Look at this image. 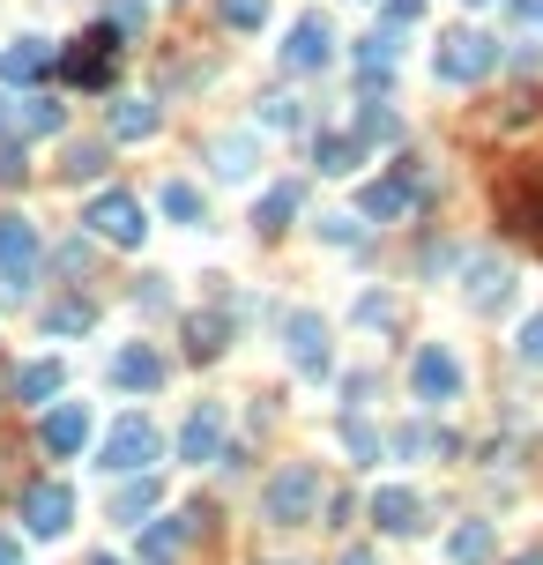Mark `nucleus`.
Listing matches in <instances>:
<instances>
[{
	"label": "nucleus",
	"instance_id": "f257e3e1",
	"mask_svg": "<svg viewBox=\"0 0 543 565\" xmlns=\"http://www.w3.org/2000/svg\"><path fill=\"white\" fill-rule=\"evenodd\" d=\"M157 424H149V417H120V424H112V432H105V446H97V454H105V477H134V469H149V461H157Z\"/></svg>",
	"mask_w": 543,
	"mask_h": 565
},
{
	"label": "nucleus",
	"instance_id": "f03ea898",
	"mask_svg": "<svg viewBox=\"0 0 543 565\" xmlns=\"http://www.w3.org/2000/svg\"><path fill=\"white\" fill-rule=\"evenodd\" d=\"M112 68H120V31H112V23H97L89 38H75V52H60V75L89 82V89L112 82Z\"/></svg>",
	"mask_w": 543,
	"mask_h": 565
},
{
	"label": "nucleus",
	"instance_id": "7ed1b4c3",
	"mask_svg": "<svg viewBox=\"0 0 543 565\" xmlns=\"http://www.w3.org/2000/svg\"><path fill=\"white\" fill-rule=\"evenodd\" d=\"M410 395H418V402H455L461 395V364H455L447 342H424L418 358H410Z\"/></svg>",
	"mask_w": 543,
	"mask_h": 565
},
{
	"label": "nucleus",
	"instance_id": "20e7f679",
	"mask_svg": "<svg viewBox=\"0 0 543 565\" xmlns=\"http://www.w3.org/2000/svg\"><path fill=\"white\" fill-rule=\"evenodd\" d=\"M499 68V45L484 38V31H455V38L439 45V82H484Z\"/></svg>",
	"mask_w": 543,
	"mask_h": 565
},
{
	"label": "nucleus",
	"instance_id": "39448f33",
	"mask_svg": "<svg viewBox=\"0 0 543 565\" xmlns=\"http://www.w3.org/2000/svg\"><path fill=\"white\" fill-rule=\"evenodd\" d=\"M38 276V231L23 216H0V290H31Z\"/></svg>",
	"mask_w": 543,
	"mask_h": 565
},
{
	"label": "nucleus",
	"instance_id": "423d86ee",
	"mask_svg": "<svg viewBox=\"0 0 543 565\" xmlns=\"http://www.w3.org/2000/svg\"><path fill=\"white\" fill-rule=\"evenodd\" d=\"M328 60H335L328 15H298V23H291V45H283V68H291V75H313V68H328Z\"/></svg>",
	"mask_w": 543,
	"mask_h": 565
},
{
	"label": "nucleus",
	"instance_id": "0eeeda50",
	"mask_svg": "<svg viewBox=\"0 0 543 565\" xmlns=\"http://www.w3.org/2000/svg\"><path fill=\"white\" fill-rule=\"evenodd\" d=\"M313 498H321V477H313V469H283V477L268 484V498H261V514H268V521H305Z\"/></svg>",
	"mask_w": 543,
	"mask_h": 565
},
{
	"label": "nucleus",
	"instance_id": "6e6552de",
	"mask_svg": "<svg viewBox=\"0 0 543 565\" xmlns=\"http://www.w3.org/2000/svg\"><path fill=\"white\" fill-rule=\"evenodd\" d=\"M283 342H291V364L305 380H328V327H321V313H291Z\"/></svg>",
	"mask_w": 543,
	"mask_h": 565
},
{
	"label": "nucleus",
	"instance_id": "1a4fd4ad",
	"mask_svg": "<svg viewBox=\"0 0 543 565\" xmlns=\"http://www.w3.org/2000/svg\"><path fill=\"white\" fill-rule=\"evenodd\" d=\"M23 528H31V536H68V528H75V491L68 484H38L31 498H23Z\"/></svg>",
	"mask_w": 543,
	"mask_h": 565
},
{
	"label": "nucleus",
	"instance_id": "9d476101",
	"mask_svg": "<svg viewBox=\"0 0 543 565\" xmlns=\"http://www.w3.org/2000/svg\"><path fill=\"white\" fill-rule=\"evenodd\" d=\"M89 231L112 239V245H142L149 224H142V208L126 202V194H97V202H89Z\"/></svg>",
	"mask_w": 543,
	"mask_h": 565
},
{
	"label": "nucleus",
	"instance_id": "9b49d317",
	"mask_svg": "<svg viewBox=\"0 0 543 565\" xmlns=\"http://www.w3.org/2000/svg\"><path fill=\"white\" fill-rule=\"evenodd\" d=\"M216 440H224V402H202L186 417V432H179V461H216Z\"/></svg>",
	"mask_w": 543,
	"mask_h": 565
},
{
	"label": "nucleus",
	"instance_id": "f8f14e48",
	"mask_svg": "<svg viewBox=\"0 0 543 565\" xmlns=\"http://www.w3.org/2000/svg\"><path fill=\"white\" fill-rule=\"evenodd\" d=\"M165 380V358L149 350V342H126V350H112V387H134V395H149Z\"/></svg>",
	"mask_w": 543,
	"mask_h": 565
},
{
	"label": "nucleus",
	"instance_id": "ddd939ff",
	"mask_svg": "<svg viewBox=\"0 0 543 565\" xmlns=\"http://www.w3.org/2000/svg\"><path fill=\"white\" fill-rule=\"evenodd\" d=\"M0 134H60V97H8V120H0Z\"/></svg>",
	"mask_w": 543,
	"mask_h": 565
},
{
	"label": "nucleus",
	"instance_id": "4468645a",
	"mask_svg": "<svg viewBox=\"0 0 543 565\" xmlns=\"http://www.w3.org/2000/svg\"><path fill=\"white\" fill-rule=\"evenodd\" d=\"M52 68V45L45 38H8L0 45V82H38Z\"/></svg>",
	"mask_w": 543,
	"mask_h": 565
},
{
	"label": "nucleus",
	"instance_id": "2eb2a0df",
	"mask_svg": "<svg viewBox=\"0 0 543 565\" xmlns=\"http://www.w3.org/2000/svg\"><path fill=\"white\" fill-rule=\"evenodd\" d=\"M83 440H89V409L83 402H60L45 417V454H75Z\"/></svg>",
	"mask_w": 543,
	"mask_h": 565
},
{
	"label": "nucleus",
	"instance_id": "dca6fc26",
	"mask_svg": "<svg viewBox=\"0 0 543 565\" xmlns=\"http://www.w3.org/2000/svg\"><path fill=\"white\" fill-rule=\"evenodd\" d=\"M373 521L387 528V536H410V528L424 521V506H418V491H402V484H387L373 498Z\"/></svg>",
	"mask_w": 543,
	"mask_h": 565
},
{
	"label": "nucleus",
	"instance_id": "f3484780",
	"mask_svg": "<svg viewBox=\"0 0 543 565\" xmlns=\"http://www.w3.org/2000/svg\"><path fill=\"white\" fill-rule=\"evenodd\" d=\"M157 134V105L149 97H120L112 105V142H149Z\"/></svg>",
	"mask_w": 543,
	"mask_h": 565
},
{
	"label": "nucleus",
	"instance_id": "a211bd4d",
	"mask_svg": "<svg viewBox=\"0 0 543 565\" xmlns=\"http://www.w3.org/2000/svg\"><path fill=\"white\" fill-rule=\"evenodd\" d=\"M60 380H68L60 358H31L23 372H15V395H23V402H52V395H60Z\"/></svg>",
	"mask_w": 543,
	"mask_h": 565
},
{
	"label": "nucleus",
	"instance_id": "6ab92c4d",
	"mask_svg": "<svg viewBox=\"0 0 543 565\" xmlns=\"http://www.w3.org/2000/svg\"><path fill=\"white\" fill-rule=\"evenodd\" d=\"M492 558V521H469L447 536V565H484Z\"/></svg>",
	"mask_w": 543,
	"mask_h": 565
},
{
	"label": "nucleus",
	"instance_id": "aec40b11",
	"mask_svg": "<svg viewBox=\"0 0 543 565\" xmlns=\"http://www.w3.org/2000/svg\"><path fill=\"white\" fill-rule=\"evenodd\" d=\"M291 216H298V187H268L261 208H253V224H261V231H283Z\"/></svg>",
	"mask_w": 543,
	"mask_h": 565
},
{
	"label": "nucleus",
	"instance_id": "412c9836",
	"mask_svg": "<svg viewBox=\"0 0 543 565\" xmlns=\"http://www.w3.org/2000/svg\"><path fill=\"white\" fill-rule=\"evenodd\" d=\"M358 157H365V134H328V142H321V171H328V179H342Z\"/></svg>",
	"mask_w": 543,
	"mask_h": 565
},
{
	"label": "nucleus",
	"instance_id": "4be33fe9",
	"mask_svg": "<svg viewBox=\"0 0 543 565\" xmlns=\"http://www.w3.org/2000/svg\"><path fill=\"white\" fill-rule=\"evenodd\" d=\"M365 216H402L410 208V179H379V187H365Z\"/></svg>",
	"mask_w": 543,
	"mask_h": 565
},
{
	"label": "nucleus",
	"instance_id": "5701e85b",
	"mask_svg": "<svg viewBox=\"0 0 543 565\" xmlns=\"http://www.w3.org/2000/svg\"><path fill=\"white\" fill-rule=\"evenodd\" d=\"M157 208H165L171 224H202V194H194L186 179H165V194H157Z\"/></svg>",
	"mask_w": 543,
	"mask_h": 565
},
{
	"label": "nucleus",
	"instance_id": "b1692460",
	"mask_svg": "<svg viewBox=\"0 0 543 565\" xmlns=\"http://www.w3.org/2000/svg\"><path fill=\"white\" fill-rule=\"evenodd\" d=\"M358 68H365V82L387 75V68H395V31H373V38H358Z\"/></svg>",
	"mask_w": 543,
	"mask_h": 565
},
{
	"label": "nucleus",
	"instance_id": "393cba45",
	"mask_svg": "<svg viewBox=\"0 0 543 565\" xmlns=\"http://www.w3.org/2000/svg\"><path fill=\"white\" fill-rule=\"evenodd\" d=\"M216 179H253V142H216Z\"/></svg>",
	"mask_w": 543,
	"mask_h": 565
},
{
	"label": "nucleus",
	"instance_id": "a878e982",
	"mask_svg": "<svg viewBox=\"0 0 543 565\" xmlns=\"http://www.w3.org/2000/svg\"><path fill=\"white\" fill-rule=\"evenodd\" d=\"M469 276H476V305H499L506 298V268L499 261H469Z\"/></svg>",
	"mask_w": 543,
	"mask_h": 565
},
{
	"label": "nucleus",
	"instance_id": "bb28decb",
	"mask_svg": "<svg viewBox=\"0 0 543 565\" xmlns=\"http://www.w3.org/2000/svg\"><path fill=\"white\" fill-rule=\"evenodd\" d=\"M45 327H52V335H83L89 305H83V298H68V305H52V313H45Z\"/></svg>",
	"mask_w": 543,
	"mask_h": 565
},
{
	"label": "nucleus",
	"instance_id": "cd10ccee",
	"mask_svg": "<svg viewBox=\"0 0 543 565\" xmlns=\"http://www.w3.org/2000/svg\"><path fill=\"white\" fill-rule=\"evenodd\" d=\"M224 23L231 31H261L268 23V0H224Z\"/></svg>",
	"mask_w": 543,
	"mask_h": 565
},
{
	"label": "nucleus",
	"instance_id": "c85d7f7f",
	"mask_svg": "<svg viewBox=\"0 0 543 565\" xmlns=\"http://www.w3.org/2000/svg\"><path fill=\"white\" fill-rule=\"evenodd\" d=\"M179 543H186V528H179V521H165V528H149V543H142V551H149V558L165 565V558H179Z\"/></svg>",
	"mask_w": 543,
	"mask_h": 565
},
{
	"label": "nucleus",
	"instance_id": "c756f323",
	"mask_svg": "<svg viewBox=\"0 0 543 565\" xmlns=\"http://www.w3.org/2000/svg\"><path fill=\"white\" fill-rule=\"evenodd\" d=\"M186 335H194V358H216V350H224V321H194Z\"/></svg>",
	"mask_w": 543,
	"mask_h": 565
},
{
	"label": "nucleus",
	"instance_id": "7c9ffc66",
	"mask_svg": "<svg viewBox=\"0 0 543 565\" xmlns=\"http://www.w3.org/2000/svg\"><path fill=\"white\" fill-rule=\"evenodd\" d=\"M97 171H105V149H97V142H83V149L68 157V179H97Z\"/></svg>",
	"mask_w": 543,
	"mask_h": 565
},
{
	"label": "nucleus",
	"instance_id": "2f4dec72",
	"mask_svg": "<svg viewBox=\"0 0 543 565\" xmlns=\"http://www.w3.org/2000/svg\"><path fill=\"white\" fill-rule=\"evenodd\" d=\"M521 358L543 364V313H529V321H521Z\"/></svg>",
	"mask_w": 543,
	"mask_h": 565
},
{
	"label": "nucleus",
	"instance_id": "473e14b6",
	"mask_svg": "<svg viewBox=\"0 0 543 565\" xmlns=\"http://www.w3.org/2000/svg\"><path fill=\"white\" fill-rule=\"evenodd\" d=\"M268 127H305V112H298V97H268Z\"/></svg>",
	"mask_w": 543,
	"mask_h": 565
},
{
	"label": "nucleus",
	"instance_id": "72a5a7b5",
	"mask_svg": "<svg viewBox=\"0 0 543 565\" xmlns=\"http://www.w3.org/2000/svg\"><path fill=\"white\" fill-rule=\"evenodd\" d=\"M342 446H350L358 461H373V432H365V424H342Z\"/></svg>",
	"mask_w": 543,
	"mask_h": 565
},
{
	"label": "nucleus",
	"instance_id": "f704fd0d",
	"mask_svg": "<svg viewBox=\"0 0 543 565\" xmlns=\"http://www.w3.org/2000/svg\"><path fill=\"white\" fill-rule=\"evenodd\" d=\"M105 23H112V31H134V23H142V0H112V15H105Z\"/></svg>",
	"mask_w": 543,
	"mask_h": 565
},
{
	"label": "nucleus",
	"instance_id": "c9c22d12",
	"mask_svg": "<svg viewBox=\"0 0 543 565\" xmlns=\"http://www.w3.org/2000/svg\"><path fill=\"white\" fill-rule=\"evenodd\" d=\"M142 506H149V484H134V491H120V521H134V514H142Z\"/></svg>",
	"mask_w": 543,
	"mask_h": 565
},
{
	"label": "nucleus",
	"instance_id": "e433bc0d",
	"mask_svg": "<svg viewBox=\"0 0 543 565\" xmlns=\"http://www.w3.org/2000/svg\"><path fill=\"white\" fill-rule=\"evenodd\" d=\"M424 15V0H387V23H418Z\"/></svg>",
	"mask_w": 543,
	"mask_h": 565
},
{
	"label": "nucleus",
	"instance_id": "4c0bfd02",
	"mask_svg": "<svg viewBox=\"0 0 543 565\" xmlns=\"http://www.w3.org/2000/svg\"><path fill=\"white\" fill-rule=\"evenodd\" d=\"M0 565H15V543H8V536H0Z\"/></svg>",
	"mask_w": 543,
	"mask_h": 565
},
{
	"label": "nucleus",
	"instance_id": "58836bf2",
	"mask_svg": "<svg viewBox=\"0 0 543 565\" xmlns=\"http://www.w3.org/2000/svg\"><path fill=\"white\" fill-rule=\"evenodd\" d=\"M461 8H484V0H461Z\"/></svg>",
	"mask_w": 543,
	"mask_h": 565
},
{
	"label": "nucleus",
	"instance_id": "ea45409f",
	"mask_svg": "<svg viewBox=\"0 0 543 565\" xmlns=\"http://www.w3.org/2000/svg\"><path fill=\"white\" fill-rule=\"evenodd\" d=\"M342 565H365V558H342Z\"/></svg>",
	"mask_w": 543,
	"mask_h": 565
},
{
	"label": "nucleus",
	"instance_id": "a19ab883",
	"mask_svg": "<svg viewBox=\"0 0 543 565\" xmlns=\"http://www.w3.org/2000/svg\"><path fill=\"white\" fill-rule=\"evenodd\" d=\"M97 565H120V558H97Z\"/></svg>",
	"mask_w": 543,
	"mask_h": 565
},
{
	"label": "nucleus",
	"instance_id": "79ce46f5",
	"mask_svg": "<svg viewBox=\"0 0 543 565\" xmlns=\"http://www.w3.org/2000/svg\"><path fill=\"white\" fill-rule=\"evenodd\" d=\"M521 565H543V558H521Z\"/></svg>",
	"mask_w": 543,
	"mask_h": 565
}]
</instances>
